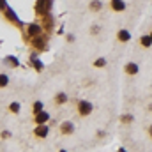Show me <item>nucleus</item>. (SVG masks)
Instances as JSON below:
<instances>
[{"label": "nucleus", "instance_id": "1", "mask_svg": "<svg viewBox=\"0 0 152 152\" xmlns=\"http://www.w3.org/2000/svg\"><path fill=\"white\" fill-rule=\"evenodd\" d=\"M78 112H80V115H90L92 104H90L88 101H80V103H78Z\"/></svg>", "mask_w": 152, "mask_h": 152}, {"label": "nucleus", "instance_id": "2", "mask_svg": "<svg viewBox=\"0 0 152 152\" xmlns=\"http://www.w3.org/2000/svg\"><path fill=\"white\" fill-rule=\"evenodd\" d=\"M117 39H118L120 42H127V41L131 39V32L122 28V30H118V32H117Z\"/></svg>", "mask_w": 152, "mask_h": 152}, {"label": "nucleus", "instance_id": "3", "mask_svg": "<svg viewBox=\"0 0 152 152\" xmlns=\"http://www.w3.org/2000/svg\"><path fill=\"white\" fill-rule=\"evenodd\" d=\"M4 12H5V16H7V20H11V21H14V23H20V18L14 14V11L11 9V7H7L5 5V9H4Z\"/></svg>", "mask_w": 152, "mask_h": 152}, {"label": "nucleus", "instance_id": "4", "mask_svg": "<svg viewBox=\"0 0 152 152\" xmlns=\"http://www.w3.org/2000/svg\"><path fill=\"white\" fill-rule=\"evenodd\" d=\"M112 9L117 11V12L126 11V4H124V0H112Z\"/></svg>", "mask_w": 152, "mask_h": 152}, {"label": "nucleus", "instance_id": "5", "mask_svg": "<svg viewBox=\"0 0 152 152\" xmlns=\"http://www.w3.org/2000/svg\"><path fill=\"white\" fill-rule=\"evenodd\" d=\"M60 131H62V134H71V133L75 131L73 122H64V124L60 126Z\"/></svg>", "mask_w": 152, "mask_h": 152}, {"label": "nucleus", "instance_id": "6", "mask_svg": "<svg viewBox=\"0 0 152 152\" xmlns=\"http://www.w3.org/2000/svg\"><path fill=\"white\" fill-rule=\"evenodd\" d=\"M48 118H50V115H48V112H39L37 115H36V124H44V122H48Z\"/></svg>", "mask_w": 152, "mask_h": 152}, {"label": "nucleus", "instance_id": "7", "mask_svg": "<svg viewBox=\"0 0 152 152\" xmlns=\"http://www.w3.org/2000/svg\"><path fill=\"white\" fill-rule=\"evenodd\" d=\"M4 62H5L7 66H11V67H18V66H20V60H18L16 57H12V55L5 57V58H4Z\"/></svg>", "mask_w": 152, "mask_h": 152}, {"label": "nucleus", "instance_id": "8", "mask_svg": "<svg viewBox=\"0 0 152 152\" xmlns=\"http://www.w3.org/2000/svg\"><path fill=\"white\" fill-rule=\"evenodd\" d=\"M126 73H127V75H136V73H138V64L129 62V64L126 66Z\"/></svg>", "mask_w": 152, "mask_h": 152}, {"label": "nucleus", "instance_id": "9", "mask_svg": "<svg viewBox=\"0 0 152 152\" xmlns=\"http://www.w3.org/2000/svg\"><path fill=\"white\" fill-rule=\"evenodd\" d=\"M28 34H30V36H39V34H41V27H39L37 23L28 25Z\"/></svg>", "mask_w": 152, "mask_h": 152}, {"label": "nucleus", "instance_id": "10", "mask_svg": "<svg viewBox=\"0 0 152 152\" xmlns=\"http://www.w3.org/2000/svg\"><path fill=\"white\" fill-rule=\"evenodd\" d=\"M30 60L34 62V66H36V69H37V71H42V69H44V64H42L41 60H37V55H36V53H34V55H30Z\"/></svg>", "mask_w": 152, "mask_h": 152}, {"label": "nucleus", "instance_id": "11", "mask_svg": "<svg viewBox=\"0 0 152 152\" xmlns=\"http://www.w3.org/2000/svg\"><path fill=\"white\" fill-rule=\"evenodd\" d=\"M48 131H50V129H48V126H44V124H41V126H39L37 129H36V134L42 138V136H46V134H48Z\"/></svg>", "mask_w": 152, "mask_h": 152}, {"label": "nucleus", "instance_id": "12", "mask_svg": "<svg viewBox=\"0 0 152 152\" xmlns=\"http://www.w3.org/2000/svg\"><path fill=\"white\" fill-rule=\"evenodd\" d=\"M142 46L151 48V46H152V37H151V36H143V37H142Z\"/></svg>", "mask_w": 152, "mask_h": 152}, {"label": "nucleus", "instance_id": "13", "mask_svg": "<svg viewBox=\"0 0 152 152\" xmlns=\"http://www.w3.org/2000/svg\"><path fill=\"white\" fill-rule=\"evenodd\" d=\"M101 7H103V4H101L99 0H94V2H90V9H92V11H101Z\"/></svg>", "mask_w": 152, "mask_h": 152}, {"label": "nucleus", "instance_id": "14", "mask_svg": "<svg viewBox=\"0 0 152 152\" xmlns=\"http://www.w3.org/2000/svg\"><path fill=\"white\" fill-rule=\"evenodd\" d=\"M9 110H11L12 113H18V112L21 110V106H20V103H11V104H9Z\"/></svg>", "mask_w": 152, "mask_h": 152}, {"label": "nucleus", "instance_id": "15", "mask_svg": "<svg viewBox=\"0 0 152 152\" xmlns=\"http://www.w3.org/2000/svg\"><path fill=\"white\" fill-rule=\"evenodd\" d=\"M7 85H9V76L0 75V87H7Z\"/></svg>", "mask_w": 152, "mask_h": 152}, {"label": "nucleus", "instance_id": "16", "mask_svg": "<svg viewBox=\"0 0 152 152\" xmlns=\"http://www.w3.org/2000/svg\"><path fill=\"white\" fill-rule=\"evenodd\" d=\"M67 101V96L64 94V92H60V94H57V103L60 104V103H66Z\"/></svg>", "mask_w": 152, "mask_h": 152}, {"label": "nucleus", "instance_id": "17", "mask_svg": "<svg viewBox=\"0 0 152 152\" xmlns=\"http://www.w3.org/2000/svg\"><path fill=\"white\" fill-rule=\"evenodd\" d=\"M103 66H106V58H97L94 62V67H103Z\"/></svg>", "mask_w": 152, "mask_h": 152}, {"label": "nucleus", "instance_id": "18", "mask_svg": "<svg viewBox=\"0 0 152 152\" xmlns=\"http://www.w3.org/2000/svg\"><path fill=\"white\" fill-rule=\"evenodd\" d=\"M32 108H34V113H39V112L42 110V103H41V101H36Z\"/></svg>", "mask_w": 152, "mask_h": 152}, {"label": "nucleus", "instance_id": "19", "mask_svg": "<svg viewBox=\"0 0 152 152\" xmlns=\"http://www.w3.org/2000/svg\"><path fill=\"white\" fill-rule=\"evenodd\" d=\"M34 44H36L37 48H44V41H42L41 37H37V36L34 37Z\"/></svg>", "mask_w": 152, "mask_h": 152}, {"label": "nucleus", "instance_id": "20", "mask_svg": "<svg viewBox=\"0 0 152 152\" xmlns=\"http://www.w3.org/2000/svg\"><path fill=\"white\" fill-rule=\"evenodd\" d=\"M149 133H151V136H152V126H151V129H149Z\"/></svg>", "mask_w": 152, "mask_h": 152}, {"label": "nucleus", "instance_id": "21", "mask_svg": "<svg viewBox=\"0 0 152 152\" xmlns=\"http://www.w3.org/2000/svg\"><path fill=\"white\" fill-rule=\"evenodd\" d=\"M118 152H126V151H124V149H120V151H118Z\"/></svg>", "mask_w": 152, "mask_h": 152}, {"label": "nucleus", "instance_id": "22", "mask_svg": "<svg viewBox=\"0 0 152 152\" xmlns=\"http://www.w3.org/2000/svg\"><path fill=\"white\" fill-rule=\"evenodd\" d=\"M60 152H66V151H60Z\"/></svg>", "mask_w": 152, "mask_h": 152}, {"label": "nucleus", "instance_id": "23", "mask_svg": "<svg viewBox=\"0 0 152 152\" xmlns=\"http://www.w3.org/2000/svg\"><path fill=\"white\" fill-rule=\"evenodd\" d=\"M151 37H152V34H151Z\"/></svg>", "mask_w": 152, "mask_h": 152}]
</instances>
